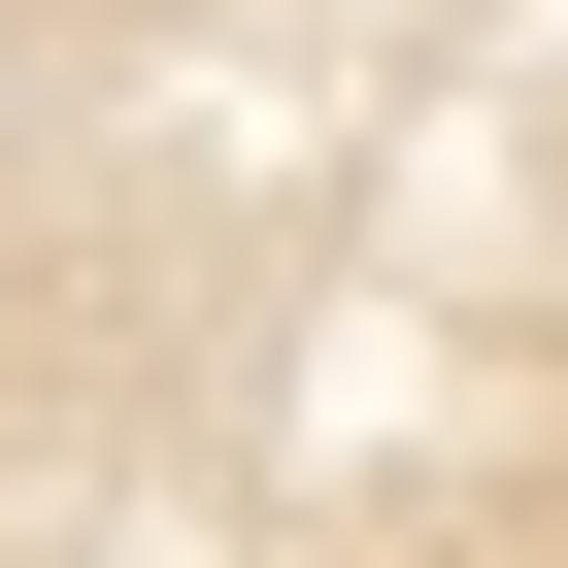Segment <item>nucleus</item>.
Returning <instances> with one entry per match:
<instances>
[{"mask_svg": "<svg viewBox=\"0 0 568 568\" xmlns=\"http://www.w3.org/2000/svg\"><path fill=\"white\" fill-rule=\"evenodd\" d=\"M0 568H568V0H0Z\"/></svg>", "mask_w": 568, "mask_h": 568, "instance_id": "1", "label": "nucleus"}]
</instances>
